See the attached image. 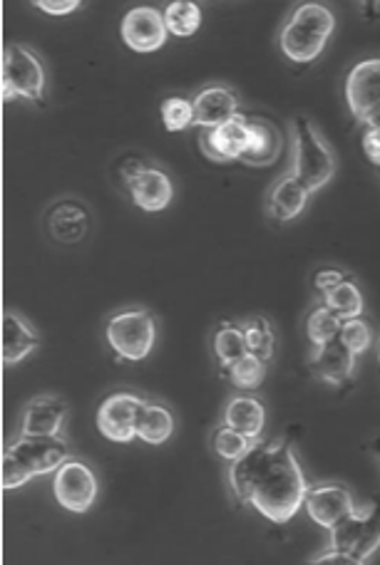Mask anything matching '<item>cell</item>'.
Here are the masks:
<instances>
[{
  "label": "cell",
  "mask_w": 380,
  "mask_h": 565,
  "mask_svg": "<svg viewBox=\"0 0 380 565\" xmlns=\"http://www.w3.org/2000/svg\"><path fill=\"white\" fill-rule=\"evenodd\" d=\"M308 370L316 380L328 382L334 387H346L356 377V355L344 345L341 338H336L321 348H314Z\"/></svg>",
  "instance_id": "9a60e30c"
},
{
  "label": "cell",
  "mask_w": 380,
  "mask_h": 565,
  "mask_svg": "<svg viewBox=\"0 0 380 565\" xmlns=\"http://www.w3.org/2000/svg\"><path fill=\"white\" fill-rule=\"evenodd\" d=\"M314 565H356V561L351 556H346V553L331 548L328 553H321V556H316L314 561H308Z\"/></svg>",
  "instance_id": "d590c367"
},
{
  "label": "cell",
  "mask_w": 380,
  "mask_h": 565,
  "mask_svg": "<svg viewBox=\"0 0 380 565\" xmlns=\"http://www.w3.org/2000/svg\"><path fill=\"white\" fill-rule=\"evenodd\" d=\"M162 122L169 132H182L194 125V105L184 97H169L162 103Z\"/></svg>",
  "instance_id": "4dcf8cb0"
},
{
  "label": "cell",
  "mask_w": 380,
  "mask_h": 565,
  "mask_svg": "<svg viewBox=\"0 0 380 565\" xmlns=\"http://www.w3.org/2000/svg\"><path fill=\"white\" fill-rule=\"evenodd\" d=\"M363 151L366 157L380 167V127H366L363 129Z\"/></svg>",
  "instance_id": "e575fe53"
},
{
  "label": "cell",
  "mask_w": 380,
  "mask_h": 565,
  "mask_svg": "<svg viewBox=\"0 0 380 565\" xmlns=\"http://www.w3.org/2000/svg\"><path fill=\"white\" fill-rule=\"evenodd\" d=\"M70 459L63 437H25L8 444L3 451V489H18L40 473L57 471Z\"/></svg>",
  "instance_id": "7a4b0ae2"
},
{
  "label": "cell",
  "mask_w": 380,
  "mask_h": 565,
  "mask_svg": "<svg viewBox=\"0 0 380 565\" xmlns=\"http://www.w3.org/2000/svg\"><path fill=\"white\" fill-rule=\"evenodd\" d=\"M308 196H312V191H308L294 174H286L276 181L272 191H268V199H266L268 216L278 221V224L294 221L306 209Z\"/></svg>",
  "instance_id": "ffe728a7"
},
{
  "label": "cell",
  "mask_w": 380,
  "mask_h": 565,
  "mask_svg": "<svg viewBox=\"0 0 380 565\" xmlns=\"http://www.w3.org/2000/svg\"><path fill=\"white\" fill-rule=\"evenodd\" d=\"M252 444H254V439L244 437L242 431L226 427V424L217 427L212 434V449L217 457L224 461H236L239 457H244V454L252 449Z\"/></svg>",
  "instance_id": "f1b7e54d"
},
{
  "label": "cell",
  "mask_w": 380,
  "mask_h": 565,
  "mask_svg": "<svg viewBox=\"0 0 380 565\" xmlns=\"http://www.w3.org/2000/svg\"><path fill=\"white\" fill-rule=\"evenodd\" d=\"M123 33L125 45L135 53H155V50L167 43V25L165 13H159L157 8H133L123 18Z\"/></svg>",
  "instance_id": "5bb4252c"
},
{
  "label": "cell",
  "mask_w": 380,
  "mask_h": 565,
  "mask_svg": "<svg viewBox=\"0 0 380 565\" xmlns=\"http://www.w3.org/2000/svg\"><path fill=\"white\" fill-rule=\"evenodd\" d=\"M224 375L232 380L239 390H256L266 377V362L249 352L242 360H236Z\"/></svg>",
  "instance_id": "f546056e"
},
{
  "label": "cell",
  "mask_w": 380,
  "mask_h": 565,
  "mask_svg": "<svg viewBox=\"0 0 380 565\" xmlns=\"http://www.w3.org/2000/svg\"><path fill=\"white\" fill-rule=\"evenodd\" d=\"M202 151L204 154L219 161V164H232V161H242V157L252 145V129H249V115H236L229 119L226 125L204 129L202 132Z\"/></svg>",
  "instance_id": "8fae6325"
},
{
  "label": "cell",
  "mask_w": 380,
  "mask_h": 565,
  "mask_svg": "<svg viewBox=\"0 0 380 565\" xmlns=\"http://www.w3.org/2000/svg\"><path fill=\"white\" fill-rule=\"evenodd\" d=\"M212 348H214V355L219 360V365H222V372L232 367L236 360H242L244 355H249L244 332H242V328L234 326V322H222V326L217 328Z\"/></svg>",
  "instance_id": "cb8c5ba5"
},
{
  "label": "cell",
  "mask_w": 380,
  "mask_h": 565,
  "mask_svg": "<svg viewBox=\"0 0 380 565\" xmlns=\"http://www.w3.org/2000/svg\"><path fill=\"white\" fill-rule=\"evenodd\" d=\"M336 18L321 3H304L294 8L282 30V50L292 63L306 65L324 53L331 40Z\"/></svg>",
  "instance_id": "3957f363"
},
{
  "label": "cell",
  "mask_w": 380,
  "mask_h": 565,
  "mask_svg": "<svg viewBox=\"0 0 380 565\" xmlns=\"http://www.w3.org/2000/svg\"><path fill=\"white\" fill-rule=\"evenodd\" d=\"M194 125L202 129H214L226 125L239 115V97L229 87L212 85L199 93L194 99Z\"/></svg>",
  "instance_id": "ac0fdd59"
},
{
  "label": "cell",
  "mask_w": 380,
  "mask_h": 565,
  "mask_svg": "<svg viewBox=\"0 0 380 565\" xmlns=\"http://www.w3.org/2000/svg\"><path fill=\"white\" fill-rule=\"evenodd\" d=\"M341 326H344V320L338 318L331 308L316 306L312 312H308V320H306L308 340H312L314 348H321V345H326V342L338 338Z\"/></svg>",
  "instance_id": "4316f807"
},
{
  "label": "cell",
  "mask_w": 380,
  "mask_h": 565,
  "mask_svg": "<svg viewBox=\"0 0 380 565\" xmlns=\"http://www.w3.org/2000/svg\"><path fill=\"white\" fill-rule=\"evenodd\" d=\"M304 507L312 521L331 531L338 521L356 511V501L351 489L344 483H321V487H308Z\"/></svg>",
  "instance_id": "4fadbf2b"
},
{
  "label": "cell",
  "mask_w": 380,
  "mask_h": 565,
  "mask_svg": "<svg viewBox=\"0 0 380 565\" xmlns=\"http://www.w3.org/2000/svg\"><path fill=\"white\" fill-rule=\"evenodd\" d=\"M123 179L129 196L142 211H162L172 204L175 186L162 169L145 161H127L123 164Z\"/></svg>",
  "instance_id": "ba28073f"
},
{
  "label": "cell",
  "mask_w": 380,
  "mask_h": 565,
  "mask_svg": "<svg viewBox=\"0 0 380 565\" xmlns=\"http://www.w3.org/2000/svg\"><path fill=\"white\" fill-rule=\"evenodd\" d=\"M346 103L361 125L380 107V57L363 60L351 70L346 79Z\"/></svg>",
  "instance_id": "7c38bea8"
},
{
  "label": "cell",
  "mask_w": 380,
  "mask_h": 565,
  "mask_svg": "<svg viewBox=\"0 0 380 565\" xmlns=\"http://www.w3.org/2000/svg\"><path fill=\"white\" fill-rule=\"evenodd\" d=\"M145 399L133 392H115L97 409V429L105 439L117 444H129L137 437L139 415Z\"/></svg>",
  "instance_id": "9c48e42d"
},
{
  "label": "cell",
  "mask_w": 380,
  "mask_h": 565,
  "mask_svg": "<svg viewBox=\"0 0 380 565\" xmlns=\"http://www.w3.org/2000/svg\"><path fill=\"white\" fill-rule=\"evenodd\" d=\"M55 499L63 509L73 513H85L97 499V479L95 471L85 461L67 459L63 467L55 471Z\"/></svg>",
  "instance_id": "30bf717a"
},
{
  "label": "cell",
  "mask_w": 380,
  "mask_h": 565,
  "mask_svg": "<svg viewBox=\"0 0 380 565\" xmlns=\"http://www.w3.org/2000/svg\"><path fill=\"white\" fill-rule=\"evenodd\" d=\"M348 276L346 274H341V270H336V268H324V270H318V274L314 276V286H316V290H321V296L324 292H328L331 288H336L338 282H344Z\"/></svg>",
  "instance_id": "d6a6232c"
},
{
  "label": "cell",
  "mask_w": 380,
  "mask_h": 565,
  "mask_svg": "<svg viewBox=\"0 0 380 565\" xmlns=\"http://www.w3.org/2000/svg\"><path fill=\"white\" fill-rule=\"evenodd\" d=\"M229 487L236 501L252 503L272 523H288L302 511L308 491L302 463L288 437L254 441L244 457L229 467Z\"/></svg>",
  "instance_id": "6da1fadb"
},
{
  "label": "cell",
  "mask_w": 380,
  "mask_h": 565,
  "mask_svg": "<svg viewBox=\"0 0 380 565\" xmlns=\"http://www.w3.org/2000/svg\"><path fill=\"white\" fill-rule=\"evenodd\" d=\"M249 129H252V145H249V151L242 157V164H274L282 157V132H278V127L264 117H249Z\"/></svg>",
  "instance_id": "44dd1931"
},
{
  "label": "cell",
  "mask_w": 380,
  "mask_h": 565,
  "mask_svg": "<svg viewBox=\"0 0 380 565\" xmlns=\"http://www.w3.org/2000/svg\"><path fill=\"white\" fill-rule=\"evenodd\" d=\"M324 306L331 308L341 320H351V318H361L363 312V296L353 278H346L344 282H338L336 288L324 292Z\"/></svg>",
  "instance_id": "d4e9b609"
},
{
  "label": "cell",
  "mask_w": 380,
  "mask_h": 565,
  "mask_svg": "<svg viewBox=\"0 0 380 565\" xmlns=\"http://www.w3.org/2000/svg\"><path fill=\"white\" fill-rule=\"evenodd\" d=\"M33 6H38L48 15H67V13H73V10H77L83 3H80V0H65V3H60V0H35Z\"/></svg>",
  "instance_id": "836d02e7"
},
{
  "label": "cell",
  "mask_w": 380,
  "mask_h": 565,
  "mask_svg": "<svg viewBox=\"0 0 380 565\" xmlns=\"http://www.w3.org/2000/svg\"><path fill=\"white\" fill-rule=\"evenodd\" d=\"M242 332H244V340H246V348L252 355H256L258 360L268 362L274 358V330H272V322L266 318H252L242 322Z\"/></svg>",
  "instance_id": "83f0119b"
},
{
  "label": "cell",
  "mask_w": 380,
  "mask_h": 565,
  "mask_svg": "<svg viewBox=\"0 0 380 565\" xmlns=\"http://www.w3.org/2000/svg\"><path fill=\"white\" fill-rule=\"evenodd\" d=\"M373 451L378 454V459H380V437H376V441H373Z\"/></svg>",
  "instance_id": "8d00e7d4"
},
{
  "label": "cell",
  "mask_w": 380,
  "mask_h": 565,
  "mask_svg": "<svg viewBox=\"0 0 380 565\" xmlns=\"http://www.w3.org/2000/svg\"><path fill=\"white\" fill-rule=\"evenodd\" d=\"M48 228L55 241L65 246H75L87 236L89 214L80 201H57L48 214Z\"/></svg>",
  "instance_id": "d6986e66"
},
{
  "label": "cell",
  "mask_w": 380,
  "mask_h": 565,
  "mask_svg": "<svg viewBox=\"0 0 380 565\" xmlns=\"http://www.w3.org/2000/svg\"><path fill=\"white\" fill-rule=\"evenodd\" d=\"M175 434V415L165 405H157V402H147L142 407V415H139L137 424V437L152 444H165Z\"/></svg>",
  "instance_id": "603a6c76"
},
{
  "label": "cell",
  "mask_w": 380,
  "mask_h": 565,
  "mask_svg": "<svg viewBox=\"0 0 380 565\" xmlns=\"http://www.w3.org/2000/svg\"><path fill=\"white\" fill-rule=\"evenodd\" d=\"M43 340H40L38 330L30 326L25 318L18 312L6 310L3 312V328H0V358H3L6 367H13L23 362L30 352H35Z\"/></svg>",
  "instance_id": "e0dca14e"
},
{
  "label": "cell",
  "mask_w": 380,
  "mask_h": 565,
  "mask_svg": "<svg viewBox=\"0 0 380 565\" xmlns=\"http://www.w3.org/2000/svg\"><path fill=\"white\" fill-rule=\"evenodd\" d=\"M338 338H341L344 345L358 358V355H361V352H366L368 348H371L373 328L368 326L363 318H351V320H344Z\"/></svg>",
  "instance_id": "1f68e13d"
},
{
  "label": "cell",
  "mask_w": 380,
  "mask_h": 565,
  "mask_svg": "<svg viewBox=\"0 0 380 565\" xmlns=\"http://www.w3.org/2000/svg\"><path fill=\"white\" fill-rule=\"evenodd\" d=\"M45 83V67L33 50L25 45H8L3 50V103L23 97L43 105Z\"/></svg>",
  "instance_id": "8992f818"
},
{
  "label": "cell",
  "mask_w": 380,
  "mask_h": 565,
  "mask_svg": "<svg viewBox=\"0 0 380 565\" xmlns=\"http://www.w3.org/2000/svg\"><path fill=\"white\" fill-rule=\"evenodd\" d=\"M165 25L177 38L194 35L202 25V8L192 0H175L165 8Z\"/></svg>",
  "instance_id": "484cf974"
},
{
  "label": "cell",
  "mask_w": 380,
  "mask_h": 565,
  "mask_svg": "<svg viewBox=\"0 0 380 565\" xmlns=\"http://www.w3.org/2000/svg\"><path fill=\"white\" fill-rule=\"evenodd\" d=\"M224 424L256 441L264 431L266 409L256 397H232L224 409Z\"/></svg>",
  "instance_id": "7402d4cb"
},
{
  "label": "cell",
  "mask_w": 380,
  "mask_h": 565,
  "mask_svg": "<svg viewBox=\"0 0 380 565\" xmlns=\"http://www.w3.org/2000/svg\"><path fill=\"white\" fill-rule=\"evenodd\" d=\"M380 546V501L356 509L331 529V548L346 553L356 565L366 563Z\"/></svg>",
  "instance_id": "52a82bcc"
},
{
  "label": "cell",
  "mask_w": 380,
  "mask_h": 565,
  "mask_svg": "<svg viewBox=\"0 0 380 565\" xmlns=\"http://www.w3.org/2000/svg\"><path fill=\"white\" fill-rule=\"evenodd\" d=\"M294 169L292 174L302 181V184L316 194L321 191L328 181L336 174V157L326 139L316 132L308 117H296L294 127Z\"/></svg>",
  "instance_id": "277c9868"
},
{
  "label": "cell",
  "mask_w": 380,
  "mask_h": 565,
  "mask_svg": "<svg viewBox=\"0 0 380 565\" xmlns=\"http://www.w3.org/2000/svg\"><path fill=\"white\" fill-rule=\"evenodd\" d=\"M67 402L60 397H33L23 412L20 434H25V437H63V424L67 419Z\"/></svg>",
  "instance_id": "2e32d148"
},
{
  "label": "cell",
  "mask_w": 380,
  "mask_h": 565,
  "mask_svg": "<svg viewBox=\"0 0 380 565\" xmlns=\"http://www.w3.org/2000/svg\"><path fill=\"white\" fill-rule=\"evenodd\" d=\"M105 335L119 360L139 362L155 348L157 320L147 308H127L107 320Z\"/></svg>",
  "instance_id": "5b68a950"
}]
</instances>
